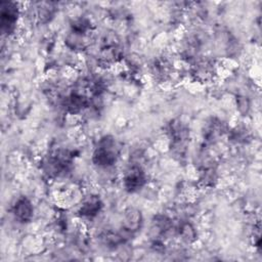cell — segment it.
Listing matches in <instances>:
<instances>
[{"label":"cell","mask_w":262,"mask_h":262,"mask_svg":"<svg viewBox=\"0 0 262 262\" xmlns=\"http://www.w3.org/2000/svg\"><path fill=\"white\" fill-rule=\"evenodd\" d=\"M118 157L119 147L115 138L103 136L93 151L92 161L98 167H110L117 162Z\"/></svg>","instance_id":"cell-1"},{"label":"cell","mask_w":262,"mask_h":262,"mask_svg":"<svg viewBox=\"0 0 262 262\" xmlns=\"http://www.w3.org/2000/svg\"><path fill=\"white\" fill-rule=\"evenodd\" d=\"M17 4L13 2H2L1 3V29L3 33L11 34L16 26L18 17Z\"/></svg>","instance_id":"cell-2"},{"label":"cell","mask_w":262,"mask_h":262,"mask_svg":"<svg viewBox=\"0 0 262 262\" xmlns=\"http://www.w3.org/2000/svg\"><path fill=\"white\" fill-rule=\"evenodd\" d=\"M146 181L144 171L140 166L133 165L125 173L123 178V184L127 191L135 192L143 187Z\"/></svg>","instance_id":"cell-3"},{"label":"cell","mask_w":262,"mask_h":262,"mask_svg":"<svg viewBox=\"0 0 262 262\" xmlns=\"http://www.w3.org/2000/svg\"><path fill=\"white\" fill-rule=\"evenodd\" d=\"M12 212H13L14 218L18 222L26 223L31 221V219L33 218L34 208L29 199H27L26 196H21L13 205Z\"/></svg>","instance_id":"cell-4"},{"label":"cell","mask_w":262,"mask_h":262,"mask_svg":"<svg viewBox=\"0 0 262 262\" xmlns=\"http://www.w3.org/2000/svg\"><path fill=\"white\" fill-rule=\"evenodd\" d=\"M142 223V216L141 213L136 209H129L126 211L124 216L123 222V229L128 233L132 234L133 232L137 231Z\"/></svg>","instance_id":"cell-5"},{"label":"cell","mask_w":262,"mask_h":262,"mask_svg":"<svg viewBox=\"0 0 262 262\" xmlns=\"http://www.w3.org/2000/svg\"><path fill=\"white\" fill-rule=\"evenodd\" d=\"M102 207V203L97 195H91L82 204L79 214L83 217H94L98 214Z\"/></svg>","instance_id":"cell-6"},{"label":"cell","mask_w":262,"mask_h":262,"mask_svg":"<svg viewBox=\"0 0 262 262\" xmlns=\"http://www.w3.org/2000/svg\"><path fill=\"white\" fill-rule=\"evenodd\" d=\"M181 235L186 242H189L192 237H194V230L190 224H185L181 227Z\"/></svg>","instance_id":"cell-7"}]
</instances>
